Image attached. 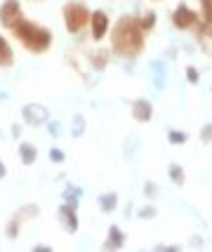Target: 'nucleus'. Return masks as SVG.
<instances>
[{"instance_id":"f257e3e1","label":"nucleus","mask_w":212,"mask_h":252,"mask_svg":"<svg viewBox=\"0 0 212 252\" xmlns=\"http://www.w3.org/2000/svg\"><path fill=\"white\" fill-rule=\"evenodd\" d=\"M109 35H111L113 55L121 57V59H134L146 47V33L139 26V17H132V14L121 17Z\"/></svg>"},{"instance_id":"f03ea898","label":"nucleus","mask_w":212,"mask_h":252,"mask_svg":"<svg viewBox=\"0 0 212 252\" xmlns=\"http://www.w3.org/2000/svg\"><path fill=\"white\" fill-rule=\"evenodd\" d=\"M12 33H14L17 40H19L29 52H33V55H43V52L50 50V45H52V31L45 29V26H38V24L31 22V19H22V22L12 29Z\"/></svg>"},{"instance_id":"7ed1b4c3","label":"nucleus","mask_w":212,"mask_h":252,"mask_svg":"<svg viewBox=\"0 0 212 252\" xmlns=\"http://www.w3.org/2000/svg\"><path fill=\"white\" fill-rule=\"evenodd\" d=\"M90 17H92V12L80 0H68L66 5L61 7V19L66 24L68 33H80L90 24Z\"/></svg>"},{"instance_id":"20e7f679","label":"nucleus","mask_w":212,"mask_h":252,"mask_svg":"<svg viewBox=\"0 0 212 252\" xmlns=\"http://www.w3.org/2000/svg\"><path fill=\"white\" fill-rule=\"evenodd\" d=\"M170 22H172V26H175L177 31H191V29L198 26L201 14L196 10H191L186 2H179L177 7L172 10V14H170Z\"/></svg>"},{"instance_id":"39448f33","label":"nucleus","mask_w":212,"mask_h":252,"mask_svg":"<svg viewBox=\"0 0 212 252\" xmlns=\"http://www.w3.org/2000/svg\"><path fill=\"white\" fill-rule=\"evenodd\" d=\"M22 19H24V14H22V2L19 0H5L0 5V24L7 31H12Z\"/></svg>"},{"instance_id":"423d86ee","label":"nucleus","mask_w":212,"mask_h":252,"mask_svg":"<svg viewBox=\"0 0 212 252\" xmlns=\"http://www.w3.org/2000/svg\"><path fill=\"white\" fill-rule=\"evenodd\" d=\"M90 31H92V40L101 43L111 33V19H109V14L101 10L92 12V17H90Z\"/></svg>"},{"instance_id":"0eeeda50","label":"nucleus","mask_w":212,"mask_h":252,"mask_svg":"<svg viewBox=\"0 0 212 252\" xmlns=\"http://www.w3.org/2000/svg\"><path fill=\"white\" fill-rule=\"evenodd\" d=\"M132 118L139 123H149L153 118V106H151V101H146V99H137L132 104Z\"/></svg>"},{"instance_id":"6e6552de","label":"nucleus","mask_w":212,"mask_h":252,"mask_svg":"<svg viewBox=\"0 0 212 252\" xmlns=\"http://www.w3.org/2000/svg\"><path fill=\"white\" fill-rule=\"evenodd\" d=\"M14 64V50L5 35H0V68H10Z\"/></svg>"},{"instance_id":"1a4fd4ad","label":"nucleus","mask_w":212,"mask_h":252,"mask_svg":"<svg viewBox=\"0 0 212 252\" xmlns=\"http://www.w3.org/2000/svg\"><path fill=\"white\" fill-rule=\"evenodd\" d=\"M59 215H61V224L66 226V231L73 233V231L78 229V220H76V210H73V205H61Z\"/></svg>"},{"instance_id":"9d476101","label":"nucleus","mask_w":212,"mask_h":252,"mask_svg":"<svg viewBox=\"0 0 212 252\" xmlns=\"http://www.w3.org/2000/svg\"><path fill=\"white\" fill-rule=\"evenodd\" d=\"M24 116H26V121L29 123H33V125H40V123L47 118V113H45L43 109H38L35 104H31V106H26L24 109Z\"/></svg>"},{"instance_id":"9b49d317","label":"nucleus","mask_w":212,"mask_h":252,"mask_svg":"<svg viewBox=\"0 0 212 252\" xmlns=\"http://www.w3.org/2000/svg\"><path fill=\"white\" fill-rule=\"evenodd\" d=\"M156 22H158V14L153 10H146L144 14H139V26L144 29V33H151L156 29Z\"/></svg>"},{"instance_id":"f8f14e48","label":"nucleus","mask_w":212,"mask_h":252,"mask_svg":"<svg viewBox=\"0 0 212 252\" xmlns=\"http://www.w3.org/2000/svg\"><path fill=\"white\" fill-rule=\"evenodd\" d=\"M123 243H125V233L121 231V226H111V229H109L106 248H123Z\"/></svg>"},{"instance_id":"ddd939ff","label":"nucleus","mask_w":212,"mask_h":252,"mask_svg":"<svg viewBox=\"0 0 212 252\" xmlns=\"http://www.w3.org/2000/svg\"><path fill=\"white\" fill-rule=\"evenodd\" d=\"M198 5H201V10H198L201 22L212 26V0H198Z\"/></svg>"},{"instance_id":"4468645a","label":"nucleus","mask_w":212,"mask_h":252,"mask_svg":"<svg viewBox=\"0 0 212 252\" xmlns=\"http://www.w3.org/2000/svg\"><path fill=\"white\" fill-rule=\"evenodd\" d=\"M118 205V196L116 193H106V196H99V208L104 212H113Z\"/></svg>"},{"instance_id":"2eb2a0df","label":"nucleus","mask_w":212,"mask_h":252,"mask_svg":"<svg viewBox=\"0 0 212 252\" xmlns=\"http://www.w3.org/2000/svg\"><path fill=\"white\" fill-rule=\"evenodd\" d=\"M19 156H22V160L26 165H31L35 160V156H38V154H35V149L31 146V144H22V146H19Z\"/></svg>"},{"instance_id":"dca6fc26","label":"nucleus","mask_w":212,"mask_h":252,"mask_svg":"<svg viewBox=\"0 0 212 252\" xmlns=\"http://www.w3.org/2000/svg\"><path fill=\"white\" fill-rule=\"evenodd\" d=\"M168 139L172 144H184L186 139H189V134H184V132H177V130H170L168 132Z\"/></svg>"},{"instance_id":"f3484780","label":"nucleus","mask_w":212,"mask_h":252,"mask_svg":"<svg viewBox=\"0 0 212 252\" xmlns=\"http://www.w3.org/2000/svg\"><path fill=\"white\" fill-rule=\"evenodd\" d=\"M170 177H172V182H175V184H184V170L177 167V165H172V167H170Z\"/></svg>"},{"instance_id":"a211bd4d","label":"nucleus","mask_w":212,"mask_h":252,"mask_svg":"<svg viewBox=\"0 0 212 252\" xmlns=\"http://www.w3.org/2000/svg\"><path fill=\"white\" fill-rule=\"evenodd\" d=\"M92 62H94V68H101V66H106L109 57L106 55H92Z\"/></svg>"},{"instance_id":"6ab92c4d","label":"nucleus","mask_w":212,"mask_h":252,"mask_svg":"<svg viewBox=\"0 0 212 252\" xmlns=\"http://www.w3.org/2000/svg\"><path fill=\"white\" fill-rule=\"evenodd\" d=\"M186 80H189V83H198V80H201L198 71H196L193 66H189V68H186Z\"/></svg>"},{"instance_id":"aec40b11","label":"nucleus","mask_w":212,"mask_h":252,"mask_svg":"<svg viewBox=\"0 0 212 252\" xmlns=\"http://www.w3.org/2000/svg\"><path fill=\"white\" fill-rule=\"evenodd\" d=\"M212 139V125H205L203 127V142H210Z\"/></svg>"},{"instance_id":"412c9836","label":"nucleus","mask_w":212,"mask_h":252,"mask_svg":"<svg viewBox=\"0 0 212 252\" xmlns=\"http://www.w3.org/2000/svg\"><path fill=\"white\" fill-rule=\"evenodd\" d=\"M50 156H52V160H64V154H61V151H57V149Z\"/></svg>"},{"instance_id":"4be33fe9","label":"nucleus","mask_w":212,"mask_h":252,"mask_svg":"<svg viewBox=\"0 0 212 252\" xmlns=\"http://www.w3.org/2000/svg\"><path fill=\"white\" fill-rule=\"evenodd\" d=\"M153 212H156V210H153V208H146V210H142V212H139V215H142V217H151V215H153Z\"/></svg>"},{"instance_id":"5701e85b","label":"nucleus","mask_w":212,"mask_h":252,"mask_svg":"<svg viewBox=\"0 0 212 252\" xmlns=\"http://www.w3.org/2000/svg\"><path fill=\"white\" fill-rule=\"evenodd\" d=\"M153 191H156V189H153V184H149V187H146V196H153Z\"/></svg>"},{"instance_id":"b1692460","label":"nucleus","mask_w":212,"mask_h":252,"mask_svg":"<svg viewBox=\"0 0 212 252\" xmlns=\"http://www.w3.org/2000/svg\"><path fill=\"white\" fill-rule=\"evenodd\" d=\"M5 177V167H2V163H0V179Z\"/></svg>"},{"instance_id":"393cba45","label":"nucleus","mask_w":212,"mask_h":252,"mask_svg":"<svg viewBox=\"0 0 212 252\" xmlns=\"http://www.w3.org/2000/svg\"><path fill=\"white\" fill-rule=\"evenodd\" d=\"M151 2H160V0H151Z\"/></svg>"}]
</instances>
